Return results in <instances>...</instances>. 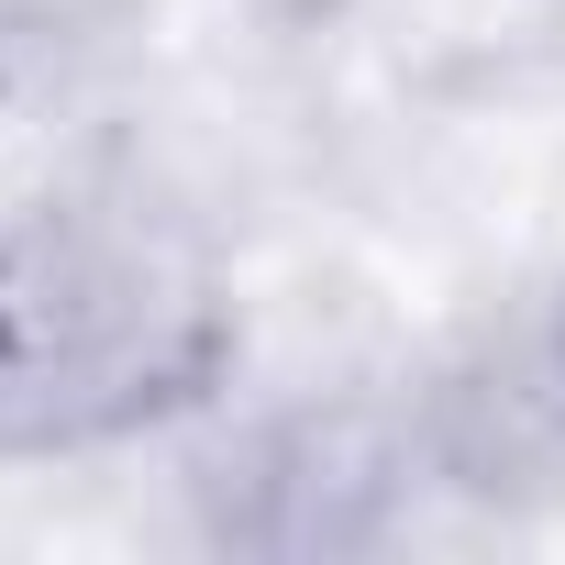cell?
<instances>
[{
  "instance_id": "6da1fadb",
  "label": "cell",
  "mask_w": 565,
  "mask_h": 565,
  "mask_svg": "<svg viewBox=\"0 0 565 565\" xmlns=\"http://www.w3.org/2000/svg\"><path fill=\"white\" fill-rule=\"evenodd\" d=\"M222 366L200 255L145 211H34L0 233V444H111Z\"/></svg>"
}]
</instances>
